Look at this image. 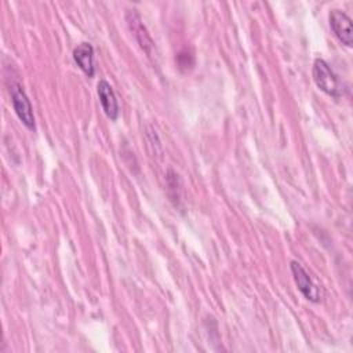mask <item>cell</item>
I'll return each instance as SVG.
<instances>
[{"mask_svg":"<svg viewBox=\"0 0 353 353\" xmlns=\"http://www.w3.org/2000/svg\"><path fill=\"white\" fill-rule=\"evenodd\" d=\"M73 59L85 76L92 77L95 73L94 66V48L90 43H80L73 50Z\"/></svg>","mask_w":353,"mask_h":353,"instance_id":"7","label":"cell"},{"mask_svg":"<svg viewBox=\"0 0 353 353\" xmlns=\"http://www.w3.org/2000/svg\"><path fill=\"white\" fill-rule=\"evenodd\" d=\"M97 92L105 114L110 120H116L119 117V103L112 85L106 80H99L97 84Z\"/></svg>","mask_w":353,"mask_h":353,"instance_id":"6","label":"cell"},{"mask_svg":"<svg viewBox=\"0 0 353 353\" xmlns=\"http://www.w3.org/2000/svg\"><path fill=\"white\" fill-rule=\"evenodd\" d=\"M10 92H11V101H12V108L15 110V114L26 128L33 131L36 128L33 109L22 85L18 83L12 84L10 88Z\"/></svg>","mask_w":353,"mask_h":353,"instance_id":"4","label":"cell"},{"mask_svg":"<svg viewBox=\"0 0 353 353\" xmlns=\"http://www.w3.org/2000/svg\"><path fill=\"white\" fill-rule=\"evenodd\" d=\"M312 74H313V80H314L316 85L327 95L338 98L343 94V85H342L341 80L338 79V76L332 72V69L324 59L317 58L313 62Z\"/></svg>","mask_w":353,"mask_h":353,"instance_id":"1","label":"cell"},{"mask_svg":"<svg viewBox=\"0 0 353 353\" xmlns=\"http://www.w3.org/2000/svg\"><path fill=\"white\" fill-rule=\"evenodd\" d=\"M330 28L334 32V34L338 37V40L345 44L346 47L353 46V28H352V19L350 17L341 11V10H331L328 14Z\"/></svg>","mask_w":353,"mask_h":353,"instance_id":"5","label":"cell"},{"mask_svg":"<svg viewBox=\"0 0 353 353\" xmlns=\"http://www.w3.org/2000/svg\"><path fill=\"white\" fill-rule=\"evenodd\" d=\"M291 273L294 277V281L301 291V294L310 302H320L324 296L323 290L313 281L310 274L305 270V268L298 262V261H291L290 263Z\"/></svg>","mask_w":353,"mask_h":353,"instance_id":"2","label":"cell"},{"mask_svg":"<svg viewBox=\"0 0 353 353\" xmlns=\"http://www.w3.org/2000/svg\"><path fill=\"white\" fill-rule=\"evenodd\" d=\"M125 21H127L128 29L131 30V33L135 37L139 47L146 52L148 57H152L156 52L154 41L152 40L146 26L142 22V18L137 12V10H127L125 11Z\"/></svg>","mask_w":353,"mask_h":353,"instance_id":"3","label":"cell"}]
</instances>
